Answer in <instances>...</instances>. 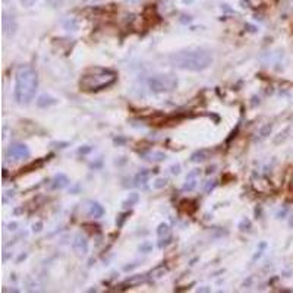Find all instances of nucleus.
<instances>
[{"label": "nucleus", "instance_id": "21", "mask_svg": "<svg viewBox=\"0 0 293 293\" xmlns=\"http://www.w3.org/2000/svg\"><path fill=\"white\" fill-rule=\"evenodd\" d=\"M172 169H173V170H172V173H179V169H180V167H179V166H173Z\"/></svg>", "mask_w": 293, "mask_h": 293}, {"label": "nucleus", "instance_id": "19", "mask_svg": "<svg viewBox=\"0 0 293 293\" xmlns=\"http://www.w3.org/2000/svg\"><path fill=\"white\" fill-rule=\"evenodd\" d=\"M47 2H49L50 5H53V6H60L64 0H47Z\"/></svg>", "mask_w": 293, "mask_h": 293}, {"label": "nucleus", "instance_id": "5", "mask_svg": "<svg viewBox=\"0 0 293 293\" xmlns=\"http://www.w3.org/2000/svg\"><path fill=\"white\" fill-rule=\"evenodd\" d=\"M8 157L13 160H25L29 157V150L24 144H12L8 150Z\"/></svg>", "mask_w": 293, "mask_h": 293}, {"label": "nucleus", "instance_id": "6", "mask_svg": "<svg viewBox=\"0 0 293 293\" xmlns=\"http://www.w3.org/2000/svg\"><path fill=\"white\" fill-rule=\"evenodd\" d=\"M72 248H74V251H75L77 255H79V256L87 254V252H88V241H87V238L82 236V235H78L77 238H75V241H74V243H72Z\"/></svg>", "mask_w": 293, "mask_h": 293}, {"label": "nucleus", "instance_id": "8", "mask_svg": "<svg viewBox=\"0 0 293 293\" xmlns=\"http://www.w3.org/2000/svg\"><path fill=\"white\" fill-rule=\"evenodd\" d=\"M87 211H88L89 216L94 217V218H99V217H102L104 214V208L97 203H89Z\"/></svg>", "mask_w": 293, "mask_h": 293}, {"label": "nucleus", "instance_id": "12", "mask_svg": "<svg viewBox=\"0 0 293 293\" xmlns=\"http://www.w3.org/2000/svg\"><path fill=\"white\" fill-rule=\"evenodd\" d=\"M56 99H53L50 95H40L39 100H37V104H39L40 107H47V106H53V104H56Z\"/></svg>", "mask_w": 293, "mask_h": 293}, {"label": "nucleus", "instance_id": "4", "mask_svg": "<svg viewBox=\"0 0 293 293\" xmlns=\"http://www.w3.org/2000/svg\"><path fill=\"white\" fill-rule=\"evenodd\" d=\"M148 87L153 92H169L178 87V78L173 75H154L148 79Z\"/></svg>", "mask_w": 293, "mask_h": 293}, {"label": "nucleus", "instance_id": "3", "mask_svg": "<svg viewBox=\"0 0 293 293\" xmlns=\"http://www.w3.org/2000/svg\"><path fill=\"white\" fill-rule=\"evenodd\" d=\"M117 79V74L112 69H103V68H94L87 72L79 81V87L82 91L95 92L104 88H109L113 85Z\"/></svg>", "mask_w": 293, "mask_h": 293}, {"label": "nucleus", "instance_id": "13", "mask_svg": "<svg viewBox=\"0 0 293 293\" xmlns=\"http://www.w3.org/2000/svg\"><path fill=\"white\" fill-rule=\"evenodd\" d=\"M148 179H150V172H148V170H141L140 173L135 176V185H137V186L144 185Z\"/></svg>", "mask_w": 293, "mask_h": 293}, {"label": "nucleus", "instance_id": "1", "mask_svg": "<svg viewBox=\"0 0 293 293\" xmlns=\"http://www.w3.org/2000/svg\"><path fill=\"white\" fill-rule=\"evenodd\" d=\"M39 88V75L31 66H21L15 78V100L18 104H29Z\"/></svg>", "mask_w": 293, "mask_h": 293}, {"label": "nucleus", "instance_id": "20", "mask_svg": "<svg viewBox=\"0 0 293 293\" xmlns=\"http://www.w3.org/2000/svg\"><path fill=\"white\" fill-rule=\"evenodd\" d=\"M21 2H22L25 6H28V8H29V6H32V3H34L36 0H21Z\"/></svg>", "mask_w": 293, "mask_h": 293}, {"label": "nucleus", "instance_id": "11", "mask_svg": "<svg viewBox=\"0 0 293 293\" xmlns=\"http://www.w3.org/2000/svg\"><path fill=\"white\" fill-rule=\"evenodd\" d=\"M210 157V151L207 150H201V151H197L191 155V161L192 163H201V161H205L207 158Z\"/></svg>", "mask_w": 293, "mask_h": 293}, {"label": "nucleus", "instance_id": "16", "mask_svg": "<svg viewBox=\"0 0 293 293\" xmlns=\"http://www.w3.org/2000/svg\"><path fill=\"white\" fill-rule=\"evenodd\" d=\"M166 185H167V180L163 178H158L155 182H154V188H155V189H161V188H165Z\"/></svg>", "mask_w": 293, "mask_h": 293}, {"label": "nucleus", "instance_id": "14", "mask_svg": "<svg viewBox=\"0 0 293 293\" xmlns=\"http://www.w3.org/2000/svg\"><path fill=\"white\" fill-rule=\"evenodd\" d=\"M169 233H170V227H169V224H166V223H161V224L158 226V229H157V235H158V238L169 236Z\"/></svg>", "mask_w": 293, "mask_h": 293}, {"label": "nucleus", "instance_id": "18", "mask_svg": "<svg viewBox=\"0 0 293 293\" xmlns=\"http://www.w3.org/2000/svg\"><path fill=\"white\" fill-rule=\"evenodd\" d=\"M126 216H127V214H122L119 220H116V224H117L119 227H122V226H123V221L126 220Z\"/></svg>", "mask_w": 293, "mask_h": 293}, {"label": "nucleus", "instance_id": "9", "mask_svg": "<svg viewBox=\"0 0 293 293\" xmlns=\"http://www.w3.org/2000/svg\"><path fill=\"white\" fill-rule=\"evenodd\" d=\"M68 185H69V179L64 175H57L53 179V188L54 189H62V188H66Z\"/></svg>", "mask_w": 293, "mask_h": 293}, {"label": "nucleus", "instance_id": "2", "mask_svg": "<svg viewBox=\"0 0 293 293\" xmlns=\"http://www.w3.org/2000/svg\"><path fill=\"white\" fill-rule=\"evenodd\" d=\"M170 63L175 68L183 69V71H192L200 72L207 69L213 63L211 53L203 49H193V50H183L173 53L170 56Z\"/></svg>", "mask_w": 293, "mask_h": 293}, {"label": "nucleus", "instance_id": "10", "mask_svg": "<svg viewBox=\"0 0 293 293\" xmlns=\"http://www.w3.org/2000/svg\"><path fill=\"white\" fill-rule=\"evenodd\" d=\"M197 175L198 172H192L186 178V183L183 185V191H192L197 186Z\"/></svg>", "mask_w": 293, "mask_h": 293}, {"label": "nucleus", "instance_id": "7", "mask_svg": "<svg viewBox=\"0 0 293 293\" xmlns=\"http://www.w3.org/2000/svg\"><path fill=\"white\" fill-rule=\"evenodd\" d=\"M2 25H3V32L6 36H12L16 31V21L13 16H9V15H3V19H2Z\"/></svg>", "mask_w": 293, "mask_h": 293}, {"label": "nucleus", "instance_id": "17", "mask_svg": "<svg viewBox=\"0 0 293 293\" xmlns=\"http://www.w3.org/2000/svg\"><path fill=\"white\" fill-rule=\"evenodd\" d=\"M216 188V180H211L210 183H207V186H205V192L208 193L210 191H213Z\"/></svg>", "mask_w": 293, "mask_h": 293}, {"label": "nucleus", "instance_id": "15", "mask_svg": "<svg viewBox=\"0 0 293 293\" xmlns=\"http://www.w3.org/2000/svg\"><path fill=\"white\" fill-rule=\"evenodd\" d=\"M163 158H166V155L163 153H151L147 155V160H155V161H160V160H163Z\"/></svg>", "mask_w": 293, "mask_h": 293}]
</instances>
